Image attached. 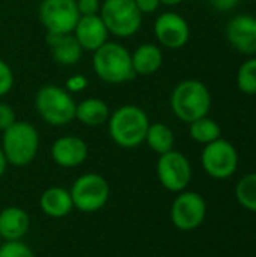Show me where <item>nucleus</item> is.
I'll return each mask as SVG.
<instances>
[{
  "instance_id": "nucleus-8",
  "label": "nucleus",
  "mask_w": 256,
  "mask_h": 257,
  "mask_svg": "<svg viewBox=\"0 0 256 257\" xmlns=\"http://www.w3.org/2000/svg\"><path fill=\"white\" fill-rule=\"evenodd\" d=\"M238 152L235 146L225 139H217L204 146L201 154V164L205 173L213 179H228L238 169Z\"/></svg>"
},
{
  "instance_id": "nucleus-32",
  "label": "nucleus",
  "mask_w": 256,
  "mask_h": 257,
  "mask_svg": "<svg viewBox=\"0 0 256 257\" xmlns=\"http://www.w3.org/2000/svg\"><path fill=\"white\" fill-rule=\"evenodd\" d=\"M6 167H8V160H6V157H5V154H3V151L0 148V179L6 172Z\"/></svg>"
},
{
  "instance_id": "nucleus-10",
  "label": "nucleus",
  "mask_w": 256,
  "mask_h": 257,
  "mask_svg": "<svg viewBox=\"0 0 256 257\" xmlns=\"http://www.w3.org/2000/svg\"><path fill=\"white\" fill-rule=\"evenodd\" d=\"M157 178L164 190L170 193H181L192 181V164L184 154L172 149L158 155Z\"/></svg>"
},
{
  "instance_id": "nucleus-33",
  "label": "nucleus",
  "mask_w": 256,
  "mask_h": 257,
  "mask_svg": "<svg viewBox=\"0 0 256 257\" xmlns=\"http://www.w3.org/2000/svg\"><path fill=\"white\" fill-rule=\"evenodd\" d=\"M183 0H160V3L161 5H164V6H177V5H180Z\"/></svg>"
},
{
  "instance_id": "nucleus-6",
  "label": "nucleus",
  "mask_w": 256,
  "mask_h": 257,
  "mask_svg": "<svg viewBox=\"0 0 256 257\" xmlns=\"http://www.w3.org/2000/svg\"><path fill=\"white\" fill-rule=\"evenodd\" d=\"M100 17L104 21L109 33L119 39L134 36L143 21L134 0H103Z\"/></svg>"
},
{
  "instance_id": "nucleus-27",
  "label": "nucleus",
  "mask_w": 256,
  "mask_h": 257,
  "mask_svg": "<svg viewBox=\"0 0 256 257\" xmlns=\"http://www.w3.org/2000/svg\"><path fill=\"white\" fill-rule=\"evenodd\" d=\"M89 84V80L86 75L83 74H74L71 77H68L66 83H65V89L69 92V93H80L83 92Z\"/></svg>"
},
{
  "instance_id": "nucleus-5",
  "label": "nucleus",
  "mask_w": 256,
  "mask_h": 257,
  "mask_svg": "<svg viewBox=\"0 0 256 257\" xmlns=\"http://www.w3.org/2000/svg\"><path fill=\"white\" fill-rule=\"evenodd\" d=\"M77 102L65 87L45 84L35 95V110L51 126H63L75 119Z\"/></svg>"
},
{
  "instance_id": "nucleus-9",
  "label": "nucleus",
  "mask_w": 256,
  "mask_h": 257,
  "mask_svg": "<svg viewBox=\"0 0 256 257\" xmlns=\"http://www.w3.org/2000/svg\"><path fill=\"white\" fill-rule=\"evenodd\" d=\"M38 18L47 33H72L80 14L75 0H41Z\"/></svg>"
},
{
  "instance_id": "nucleus-15",
  "label": "nucleus",
  "mask_w": 256,
  "mask_h": 257,
  "mask_svg": "<svg viewBox=\"0 0 256 257\" xmlns=\"http://www.w3.org/2000/svg\"><path fill=\"white\" fill-rule=\"evenodd\" d=\"M72 35L80 44V47L83 48V51H89V53H94L101 45H104L110 36L100 14L80 17L72 30Z\"/></svg>"
},
{
  "instance_id": "nucleus-11",
  "label": "nucleus",
  "mask_w": 256,
  "mask_h": 257,
  "mask_svg": "<svg viewBox=\"0 0 256 257\" xmlns=\"http://www.w3.org/2000/svg\"><path fill=\"white\" fill-rule=\"evenodd\" d=\"M207 217L205 199L195 191H181L170 206V220L183 232H192L202 226Z\"/></svg>"
},
{
  "instance_id": "nucleus-30",
  "label": "nucleus",
  "mask_w": 256,
  "mask_h": 257,
  "mask_svg": "<svg viewBox=\"0 0 256 257\" xmlns=\"http://www.w3.org/2000/svg\"><path fill=\"white\" fill-rule=\"evenodd\" d=\"M134 3H136L139 12L142 15H145V14H154L160 8V5H161L160 0H134Z\"/></svg>"
},
{
  "instance_id": "nucleus-24",
  "label": "nucleus",
  "mask_w": 256,
  "mask_h": 257,
  "mask_svg": "<svg viewBox=\"0 0 256 257\" xmlns=\"http://www.w3.org/2000/svg\"><path fill=\"white\" fill-rule=\"evenodd\" d=\"M237 87L241 93L253 96L256 95V57L244 60L235 75Z\"/></svg>"
},
{
  "instance_id": "nucleus-20",
  "label": "nucleus",
  "mask_w": 256,
  "mask_h": 257,
  "mask_svg": "<svg viewBox=\"0 0 256 257\" xmlns=\"http://www.w3.org/2000/svg\"><path fill=\"white\" fill-rule=\"evenodd\" d=\"M110 117V108L106 101L100 98H86L77 102L75 119L86 126H101L107 123Z\"/></svg>"
},
{
  "instance_id": "nucleus-28",
  "label": "nucleus",
  "mask_w": 256,
  "mask_h": 257,
  "mask_svg": "<svg viewBox=\"0 0 256 257\" xmlns=\"http://www.w3.org/2000/svg\"><path fill=\"white\" fill-rule=\"evenodd\" d=\"M15 120H17L15 110L8 102L0 101V131L3 133L5 130H8L12 123H15Z\"/></svg>"
},
{
  "instance_id": "nucleus-1",
  "label": "nucleus",
  "mask_w": 256,
  "mask_h": 257,
  "mask_svg": "<svg viewBox=\"0 0 256 257\" xmlns=\"http://www.w3.org/2000/svg\"><path fill=\"white\" fill-rule=\"evenodd\" d=\"M149 123V117L142 107L125 104L110 113L107 130L115 145L124 149H133L145 143Z\"/></svg>"
},
{
  "instance_id": "nucleus-16",
  "label": "nucleus",
  "mask_w": 256,
  "mask_h": 257,
  "mask_svg": "<svg viewBox=\"0 0 256 257\" xmlns=\"http://www.w3.org/2000/svg\"><path fill=\"white\" fill-rule=\"evenodd\" d=\"M47 45L51 51V56L57 65L72 66L77 65L83 56V48L77 42L72 33L66 35H54L47 33Z\"/></svg>"
},
{
  "instance_id": "nucleus-14",
  "label": "nucleus",
  "mask_w": 256,
  "mask_h": 257,
  "mask_svg": "<svg viewBox=\"0 0 256 257\" xmlns=\"http://www.w3.org/2000/svg\"><path fill=\"white\" fill-rule=\"evenodd\" d=\"M53 161L63 169H74L81 166L89 155L88 143L77 136H62L51 145Z\"/></svg>"
},
{
  "instance_id": "nucleus-34",
  "label": "nucleus",
  "mask_w": 256,
  "mask_h": 257,
  "mask_svg": "<svg viewBox=\"0 0 256 257\" xmlns=\"http://www.w3.org/2000/svg\"><path fill=\"white\" fill-rule=\"evenodd\" d=\"M2 242H3V238L0 236V245H2Z\"/></svg>"
},
{
  "instance_id": "nucleus-29",
  "label": "nucleus",
  "mask_w": 256,
  "mask_h": 257,
  "mask_svg": "<svg viewBox=\"0 0 256 257\" xmlns=\"http://www.w3.org/2000/svg\"><path fill=\"white\" fill-rule=\"evenodd\" d=\"M80 17L98 15L101 9V0H75Z\"/></svg>"
},
{
  "instance_id": "nucleus-12",
  "label": "nucleus",
  "mask_w": 256,
  "mask_h": 257,
  "mask_svg": "<svg viewBox=\"0 0 256 257\" xmlns=\"http://www.w3.org/2000/svg\"><path fill=\"white\" fill-rule=\"evenodd\" d=\"M154 36L160 47L180 50L190 39V26L183 15L170 11L163 12L154 21Z\"/></svg>"
},
{
  "instance_id": "nucleus-2",
  "label": "nucleus",
  "mask_w": 256,
  "mask_h": 257,
  "mask_svg": "<svg viewBox=\"0 0 256 257\" xmlns=\"http://www.w3.org/2000/svg\"><path fill=\"white\" fill-rule=\"evenodd\" d=\"M213 105L211 92L207 84L196 78L180 81L170 93V110L177 119L184 123H192L204 116H208Z\"/></svg>"
},
{
  "instance_id": "nucleus-22",
  "label": "nucleus",
  "mask_w": 256,
  "mask_h": 257,
  "mask_svg": "<svg viewBox=\"0 0 256 257\" xmlns=\"http://www.w3.org/2000/svg\"><path fill=\"white\" fill-rule=\"evenodd\" d=\"M189 134L196 143H201L205 146V145L216 142L217 139L222 137V128L214 119L204 116V117L189 123Z\"/></svg>"
},
{
  "instance_id": "nucleus-31",
  "label": "nucleus",
  "mask_w": 256,
  "mask_h": 257,
  "mask_svg": "<svg viewBox=\"0 0 256 257\" xmlns=\"http://www.w3.org/2000/svg\"><path fill=\"white\" fill-rule=\"evenodd\" d=\"M240 0H210V5L217 12H229L237 8Z\"/></svg>"
},
{
  "instance_id": "nucleus-19",
  "label": "nucleus",
  "mask_w": 256,
  "mask_h": 257,
  "mask_svg": "<svg viewBox=\"0 0 256 257\" xmlns=\"http://www.w3.org/2000/svg\"><path fill=\"white\" fill-rule=\"evenodd\" d=\"M39 206L47 217L51 218H63L71 214L74 209V203L71 199V193L62 187H50L47 188L39 199Z\"/></svg>"
},
{
  "instance_id": "nucleus-25",
  "label": "nucleus",
  "mask_w": 256,
  "mask_h": 257,
  "mask_svg": "<svg viewBox=\"0 0 256 257\" xmlns=\"http://www.w3.org/2000/svg\"><path fill=\"white\" fill-rule=\"evenodd\" d=\"M0 257H35L32 248L20 241H3L0 245Z\"/></svg>"
},
{
  "instance_id": "nucleus-26",
  "label": "nucleus",
  "mask_w": 256,
  "mask_h": 257,
  "mask_svg": "<svg viewBox=\"0 0 256 257\" xmlns=\"http://www.w3.org/2000/svg\"><path fill=\"white\" fill-rule=\"evenodd\" d=\"M14 81L15 77L12 68L3 59H0V96H5L12 90Z\"/></svg>"
},
{
  "instance_id": "nucleus-17",
  "label": "nucleus",
  "mask_w": 256,
  "mask_h": 257,
  "mask_svg": "<svg viewBox=\"0 0 256 257\" xmlns=\"http://www.w3.org/2000/svg\"><path fill=\"white\" fill-rule=\"evenodd\" d=\"M163 51L154 42H143L131 53L133 71L140 77H149L160 71L163 65Z\"/></svg>"
},
{
  "instance_id": "nucleus-7",
  "label": "nucleus",
  "mask_w": 256,
  "mask_h": 257,
  "mask_svg": "<svg viewBox=\"0 0 256 257\" xmlns=\"http://www.w3.org/2000/svg\"><path fill=\"white\" fill-rule=\"evenodd\" d=\"M69 193L75 209L94 214L107 205L110 199V185L104 176L98 173H86L74 181Z\"/></svg>"
},
{
  "instance_id": "nucleus-21",
  "label": "nucleus",
  "mask_w": 256,
  "mask_h": 257,
  "mask_svg": "<svg viewBox=\"0 0 256 257\" xmlns=\"http://www.w3.org/2000/svg\"><path fill=\"white\" fill-rule=\"evenodd\" d=\"M145 143L149 146L151 151H154L157 155H163L174 149L175 146V134L170 126H167L163 122L149 123Z\"/></svg>"
},
{
  "instance_id": "nucleus-4",
  "label": "nucleus",
  "mask_w": 256,
  "mask_h": 257,
  "mask_svg": "<svg viewBox=\"0 0 256 257\" xmlns=\"http://www.w3.org/2000/svg\"><path fill=\"white\" fill-rule=\"evenodd\" d=\"M2 134L0 148L8 160V164L26 167L36 158L39 151V133L32 123L15 120V123H12Z\"/></svg>"
},
{
  "instance_id": "nucleus-13",
  "label": "nucleus",
  "mask_w": 256,
  "mask_h": 257,
  "mask_svg": "<svg viewBox=\"0 0 256 257\" xmlns=\"http://www.w3.org/2000/svg\"><path fill=\"white\" fill-rule=\"evenodd\" d=\"M226 39L232 48L243 54H256V17L240 14L229 20Z\"/></svg>"
},
{
  "instance_id": "nucleus-3",
  "label": "nucleus",
  "mask_w": 256,
  "mask_h": 257,
  "mask_svg": "<svg viewBox=\"0 0 256 257\" xmlns=\"http://www.w3.org/2000/svg\"><path fill=\"white\" fill-rule=\"evenodd\" d=\"M94 74L107 84H125L136 74L131 65V53L116 41H107L92 53Z\"/></svg>"
},
{
  "instance_id": "nucleus-18",
  "label": "nucleus",
  "mask_w": 256,
  "mask_h": 257,
  "mask_svg": "<svg viewBox=\"0 0 256 257\" xmlns=\"http://www.w3.org/2000/svg\"><path fill=\"white\" fill-rule=\"evenodd\" d=\"M29 214L20 206H8L0 211V236L3 241H20L29 232Z\"/></svg>"
},
{
  "instance_id": "nucleus-23",
  "label": "nucleus",
  "mask_w": 256,
  "mask_h": 257,
  "mask_svg": "<svg viewBox=\"0 0 256 257\" xmlns=\"http://www.w3.org/2000/svg\"><path fill=\"white\" fill-rule=\"evenodd\" d=\"M237 202L247 211L256 212V172L243 176L235 188Z\"/></svg>"
}]
</instances>
